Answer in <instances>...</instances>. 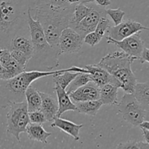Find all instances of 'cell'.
I'll use <instances>...</instances> for the list:
<instances>
[{
  "instance_id": "cell-1",
  "label": "cell",
  "mask_w": 149,
  "mask_h": 149,
  "mask_svg": "<svg viewBox=\"0 0 149 149\" xmlns=\"http://www.w3.org/2000/svg\"><path fill=\"white\" fill-rule=\"evenodd\" d=\"M29 0H0V47L10 49L16 36H29Z\"/></svg>"
},
{
  "instance_id": "cell-2",
  "label": "cell",
  "mask_w": 149,
  "mask_h": 149,
  "mask_svg": "<svg viewBox=\"0 0 149 149\" xmlns=\"http://www.w3.org/2000/svg\"><path fill=\"white\" fill-rule=\"evenodd\" d=\"M65 71L87 73V70L83 67L71 66L54 71H25L9 79H0V109H7L11 103L25 100V92L26 89L36 80Z\"/></svg>"
},
{
  "instance_id": "cell-3",
  "label": "cell",
  "mask_w": 149,
  "mask_h": 149,
  "mask_svg": "<svg viewBox=\"0 0 149 149\" xmlns=\"http://www.w3.org/2000/svg\"><path fill=\"white\" fill-rule=\"evenodd\" d=\"M74 6L75 4H72L67 8L62 9L47 7L29 8L32 17L42 25L48 43L58 50H59V36L62 31L68 27L72 20Z\"/></svg>"
},
{
  "instance_id": "cell-4",
  "label": "cell",
  "mask_w": 149,
  "mask_h": 149,
  "mask_svg": "<svg viewBox=\"0 0 149 149\" xmlns=\"http://www.w3.org/2000/svg\"><path fill=\"white\" fill-rule=\"evenodd\" d=\"M136 60L125 52L116 51L103 57L98 65L107 71L120 84V88L125 93L132 94L137 83V78L131 65Z\"/></svg>"
},
{
  "instance_id": "cell-5",
  "label": "cell",
  "mask_w": 149,
  "mask_h": 149,
  "mask_svg": "<svg viewBox=\"0 0 149 149\" xmlns=\"http://www.w3.org/2000/svg\"><path fill=\"white\" fill-rule=\"evenodd\" d=\"M28 24L29 36L33 46L31 59L39 65L45 66L48 70L58 67L59 65L58 56L61 55V53L59 50L53 48L48 43L42 25L32 17L29 8L28 10Z\"/></svg>"
},
{
  "instance_id": "cell-6",
  "label": "cell",
  "mask_w": 149,
  "mask_h": 149,
  "mask_svg": "<svg viewBox=\"0 0 149 149\" xmlns=\"http://www.w3.org/2000/svg\"><path fill=\"white\" fill-rule=\"evenodd\" d=\"M9 107L7 114V132L8 135H13L20 142V133L26 132V127L30 122L27 103L25 100L15 102L11 103Z\"/></svg>"
},
{
  "instance_id": "cell-7",
  "label": "cell",
  "mask_w": 149,
  "mask_h": 149,
  "mask_svg": "<svg viewBox=\"0 0 149 149\" xmlns=\"http://www.w3.org/2000/svg\"><path fill=\"white\" fill-rule=\"evenodd\" d=\"M118 105L119 111L124 120L132 126L138 127L148 116V112L135 99L133 94L125 93Z\"/></svg>"
},
{
  "instance_id": "cell-8",
  "label": "cell",
  "mask_w": 149,
  "mask_h": 149,
  "mask_svg": "<svg viewBox=\"0 0 149 149\" xmlns=\"http://www.w3.org/2000/svg\"><path fill=\"white\" fill-rule=\"evenodd\" d=\"M89 4L92 7L90 13L79 23H70L69 24V27L72 28L83 38L87 33L94 31L100 17L107 15L105 7H100L94 2H90Z\"/></svg>"
},
{
  "instance_id": "cell-9",
  "label": "cell",
  "mask_w": 149,
  "mask_h": 149,
  "mask_svg": "<svg viewBox=\"0 0 149 149\" xmlns=\"http://www.w3.org/2000/svg\"><path fill=\"white\" fill-rule=\"evenodd\" d=\"M106 38L108 44L116 45L117 47L122 49L124 52L134 58L135 60H139L140 56L145 47V42L141 39L140 32L134 33L120 41L114 40L108 36H106Z\"/></svg>"
},
{
  "instance_id": "cell-10",
  "label": "cell",
  "mask_w": 149,
  "mask_h": 149,
  "mask_svg": "<svg viewBox=\"0 0 149 149\" xmlns=\"http://www.w3.org/2000/svg\"><path fill=\"white\" fill-rule=\"evenodd\" d=\"M84 43L81 37L72 28L67 27L62 31L58 39V48L61 55L77 53L80 51Z\"/></svg>"
},
{
  "instance_id": "cell-11",
  "label": "cell",
  "mask_w": 149,
  "mask_h": 149,
  "mask_svg": "<svg viewBox=\"0 0 149 149\" xmlns=\"http://www.w3.org/2000/svg\"><path fill=\"white\" fill-rule=\"evenodd\" d=\"M143 30L148 31L149 29L138 22L129 19L122 21L119 25L111 26L107 30V36L116 41L122 40L134 33H138Z\"/></svg>"
},
{
  "instance_id": "cell-12",
  "label": "cell",
  "mask_w": 149,
  "mask_h": 149,
  "mask_svg": "<svg viewBox=\"0 0 149 149\" xmlns=\"http://www.w3.org/2000/svg\"><path fill=\"white\" fill-rule=\"evenodd\" d=\"M0 64L4 68V71L0 75L1 79H9L25 71L26 68L20 65L10 54V49L2 48L0 54Z\"/></svg>"
},
{
  "instance_id": "cell-13",
  "label": "cell",
  "mask_w": 149,
  "mask_h": 149,
  "mask_svg": "<svg viewBox=\"0 0 149 149\" xmlns=\"http://www.w3.org/2000/svg\"><path fill=\"white\" fill-rule=\"evenodd\" d=\"M68 95L74 103L98 100L100 97V87L93 81H89L68 94Z\"/></svg>"
},
{
  "instance_id": "cell-14",
  "label": "cell",
  "mask_w": 149,
  "mask_h": 149,
  "mask_svg": "<svg viewBox=\"0 0 149 149\" xmlns=\"http://www.w3.org/2000/svg\"><path fill=\"white\" fill-rule=\"evenodd\" d=\"M83 68H85L88 71V74L91 75L92 81L95 83L99 87L108 83H110L120 88V84L119 81L116 79L113 78L104 68L100 67L98 64L87 65Z\"/></svg>"
},
{
  "instance_id": "cell-15",
  "label": "cell",
  "mask_w": 149,
  "mask_h": 149,
  "mask_svg": "<svg viewBox=\"0 0 149 149\" xmlns=\"http://www.w3.org/2000/svg\"><path fill=\"white\" fill-rule=\"evenodd\" d=\"M42 99L40 110L46 117L47 122H52L57 116L58 111V101L49 94L39 92Z\"/></svg>"
},
{
  "instance_id": "cell-16",
  "label": "cell",
  "mask_w": 149,
  "mask_h": 149,
  "mask_svg": "<svg viewBox=\"0 0 149 149\" xmlns=\"http://www.w3.org/2000/svg\"><path fill=\"white\" fill-rule=\"evenodd\" d=\"M54 122L51 124L52 127H58L65 133L68 134L74 138V141H78L80 139L79 131L81 128L84 127L83 124L77 125L74 122L67 119H62L61 117H56L54 119Z\"/></svg>"
},
{
  "instance_id": "cell-17",
  "label": "cell",
  "mask_w": 149,
  "mask_h": 149,
  "mask_svg": "<svg viewBox=\"0 0 149 149\" xmlns=\"http://www.w3.org/2000/svg\"><path fill=\"white\" fill-rule=\"evenodd\" d=\"M54 90L58 97V111L57 113L58 117H61L65 112L68 111H76L75 103L71 101L65 90L61 88L59 86L55 85V87H54Z\"/></svg>"
},
{
  "instance_id": "cell-18",
  "label": "cell",
  "mask_w": 149,
  "mask_h": 149,
  "mask_svg": "<svg viewBox=\"0 0 149 149\" xmlns=\"http://www.w3.org/2000/svg\"><path fill=\"white\" fill-rule=\"evenodd\" d=\"M26 132L30 140L37 141L42 143H47V138L52 135L51 132H47L44 129L42 124L29 122L26 127Z\"/></svg>"
},
{
  "instance_id": "cell-19",
  "label": "cell",
  "mask_w": 149,
  "mask_h": 149,
  "mask_svg": "<svg viewBox=\"0 0 149 149\" xmlns=\"http://www.w3.org/2000/svg\"><path fill=\"white\" fill-rule=\"evenodd\" d=\"M118 89L116 85L108 83L100 87V100L103 105H118Z\"/></svg>"
},
{
  "instance_id": "cell-20",
  "label": "cell",
  "mask_w": 149,
  "mask_h": 149,
  "mask_svg": "<svg viewBox=\"0 0 149 149\" xmlns=\"http://www.w3.org/2000/svg\"><path fill=\"white\" fill-rule=\"evenodd\" d=\"M133 95L143 109L149 113V83L137 82L133 91Z\"/></svg>"
},
{
  "instance_id": "cell-21",
  "label": "cell",
  "mask_w": 149,
  "mask_h": 149,
  "mask_svg": "<svg viewBox=\"0 0 149 149\" xmlns=\"http://www.w3.org/2000/svg\"><path fill=\"white\" fill-rule=\"evenodd\" d=\"M17 49L24 52L29 56H33V46L31 40L29 37L23 36H16L11 40L10 49Z\"/></svg>"
},
{
  "instance_id": "cell-22",
  "label": "cell",
  "mask_w": 149,
  "mask_h": 149,
  "mask_svg": "<svg viewBox=\"0 0 149 149\" xmlns=\"http://www.w3.org/2000/svg\"><path fill=\"white\" fill-rule=\"evenodd\" d=\"M25 100H26L29 112L40 109L42 99L39 95V91L31 85L29 86L25 92Z\"/></svg>"
},
{
  "instance_id": "cell-23",
  "label": "cell",
  "mask_w": 149,
  "mask_h": 149,
  "mask_svg": "<svg viewBox=\"0 0 149 149\" xmlns=\"http://www.w3.org/2000/svg\"><path fill=\"white\" fill-rule=\"evenodd\" d=\"M76 111L82 114L89 115V116H95L98 111L103 106L100 99L88 101L79 102L75 103Z\"/></svg>"
},
{
  "instance_id": "cell-24",
  "label": "cell",
  "mask_w": 149,
  "mask_h": 149,
  "mask_svg": "<svg viewBox=\"0 0 149 149\" xmlns=\"http://www.w3.org/2000/svg\"><path fill=\"white\" fill-rule=\"evenodd\" d=\"M29 8L35 7H47L51 8H67L72 4L68 0H29Z\"/></svg>"
},
{
  "instance_id": "cell-25",
  "label": "cell",
  "mask_w": 149,
  "mask_h": 149,
  "mask_svg": "<svg viewBox=\"0 0 149 149\" xmlns=\"http://www.w3.org/2000/svg\"><path fill=\"white\" fill-rule=\"evenodd\" d=\"M79 74V72L65 71L63 73H58L52 75L53 81L55 85L59 86L61 88L65 90L71 81Z\"/></svg>"
},
{
  "instance_id": "cell-26",
  "label": "cell",
  "mask_w": 149,
  "mask_h": 149,
  "mask_svg": "<svg viewBox=\"0 0 149 149\" xmlns=\"http://www.w3.org/2000/svg\"><path fill=\"white\" fill-rule=\"evenodd\" d=\"M92 81L91 75L88 73H79L78 75L70 82L68 87L65 89V91L68 94H70L71 93L74 92L79 87L84 85L89 81Z\"/></svg>"
},
{
  "instance_id": "cell-27",
  "label": "cell",
  "mask_w": 149,
  "mask_h": 149,
  "mask_svg": "<svg viewBox=\"0 0 149 149\" xmlns=\"http://www.w3.org/2000/svg\"><path fill=\"white\" fill-rule=\"evenodd\" d=\"M92 7L90 4L87 5V4L82 2H79L77 4H76L75 6H74L73 18L71 23H77L79 22H80L90 13Z\"/></svg>"
},
{
  "instance_id": "cell-28",
  "label": "cell",
  "mask_w": 149,
  "mask_h": 149,
  "mask_svg": "<svg viewBox=\"0 0 149 149\" xmlns=\"http://www.w3.org/2000/svg\"><path fill=\"white\" fill-rule=\"evenodd\" d=\"M111 26V23L110 20L106 17V16H103L100 17L94 31L100 41L105 36L107 30Z\"/></svg>"
},
{
  "instance_id": "cell-29",
  "label": "cell",
  "mask_w": 149,
  "mask_h": 149,
  "mask_svg": "<svg viewBox=\"0 0 149 149\" xmlns=\"http://www.w3.org/2000/svg\"><path fill=\"white\" fill-rule=\"evenodd\" d=\"M116 148L122 149H149V143L143 141H129L126 143H121L116 146Z\"/></svg>"
},
{
  "instance_id": "cell-30",
  "label": "cell",
  "mask_w": 149,
  "mask_h": 149,
  "mask_svg": "<svg viewBox=\"0 0 149 149\" xmlns=\"http://www.w3.org/2000/svg\"><path fill=\"white\" fill-rule=\"evenodd\" d=\"M10 54H11L12 57L20 64L21 66L26 68V66L28 65L30 60L31 59V57L29 56L26 55L24 52H21V51L17 50V49H10Z\"/></svg>"
},
{
  "instance_id": "cell-31",
  "label": "cell",
  "mask_w": 149,
  "mask_h": 149,
  "mask_svg": "<svg viewBox=\"0 0 149 149\" xmlns=\"http://www.w3.org/2000/svg\"><path fill=\"white\" fill-rule=\"evenodd\" d=\"M106 13L107 15H109L113 20L114 26L119 25L123 21L124 16L125 13L120 8L117 9H106Z\"/></svg>"
},
{
  "instance_id": "cell-32",
  "label": "cell",
  "mask_w": 149,
  "mask_h": 149,
  "mask_svg": "<svg viewBox=\"0 0 149 149\" xmlns=\"http://www.w3.org/2000/svg\"><path fill=\"white\" fill-rule=\"evenodd\" d=\"M29 116L30 122H31V123L42 124H42L47 122L46 117L40 109L29 112Z\"/></svg>"
},
{
  "instance_id": "cell-33",
  "label": "cell",
  "mask_w": 149,
  "mask_h": 149,
  "mask_svg": "<svg viewBox=\"0 0 149 149\" xmlns=\"http://www.w3.org/2000/svg\"><path fill=\"white\" fill-rule=\"evenodd\" d=\"M84 42H85L87 45H90V47H94L95 45L100 42V39H98L95 31H93L85 35V36L84 37Z\"/></svg>"
},
{
  "instance_id": "cell-34",
  "label": "cell",
  "mask_w": 149,
  "mask_h": 149,
  "mask_svg": "<svg viewBox=\"0 0 149 149\" xmlns=\"http://www.w3.org/2000/svg\"><path fill=\"white\" fill-rule=\"evenodd\" d=\"M143 132V135L144 137V141L146 142L149 143V122L148 121L144 120L138 125Z\"/></svg>"
},
{
  "instance_id": "cell-35",
  "label": "cell",
  "mask_w": 149,
  "mask_h": 149,
  "mask_svg": "<svg viewBox=\"0 0 149 149\" xmlns=\"http://www.w3.org/2000/svg\"><path fill=\"white\" fill-rule=\"evenodd\" d=\"M148 55H149V50L148 48L144 47L142 53H141V56L139 58V61H141V63H148L149 60H148Z\"/></svg>"
},
{
  "instance_id": "cell-36",
  "label": "cell",
  "mask_w": 149,
  "mask_h": 149,
  "mask_svg": "<svg viewBox=\"0 0 149 149\" xmlns=\"http://www.w3.org/2000/svg\"><path fill=\"white\" fill-rule=\"evenodd\" d=\"M90 1L102 7H106L111 4V0H90Z\"/></svg>"
},
{
  "instance_id": "cell-37",
  "label": "cell",
  "mask_w": 149,
  "mask_h": 149,
  "mask_svg": "<svg viewBox=\"0 0 149 149\" xmlns=\"http://www.w3.org/2000/svg\"><path fill=\"white\" fill-rule=\"evenodd\" d=\"M68 1L71 4H76L77 3L80 2V0H68Z\"/></svg>"
},
{
  "instance_id": "cell-38",
  "label": "cell",
  "mask_w": 149,
  "mask_h": 149,
  "mask_svg": "<svg viewBox=\"0 0 149 149\" xmlns=\"http://www.w3.org/2000/svg\"><path fill=\"white\" fill-rule=\"evenodd\" d=\"M80 2L87 4V3H90V2H91V1H90V0H80Z\"/></svg>"
}]
</instances>
